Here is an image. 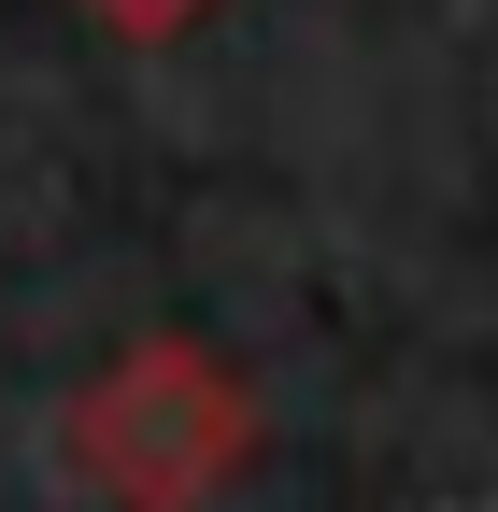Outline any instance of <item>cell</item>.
Masks as SVG:
<instances>
[{
	"label": "cell",
	"mask_w": 498,
	"mask_h": 512,
	"mask_svg": "<svg viewBox=\"0 0 498 512\" xmlns=\"http://www.w3.org/2000/svg\"><path fill=\"white\" fill-rule=\"evenodd\" d=\"M57 470L100 512H214L257 470V399L214 342H129L57 413Z\"/></svg>",
	"instance_id": "6da1fadb"
},
{
	"label": "cell",
	"mask_w": 498,
	"mask_h": 512,
	"mask_svg": "<svg viewBox=\"0 0 498 512\" xmlns=\"http://www.w3.org/2000/svg\"><path fill=\"white\" fill-rule=\"evenodd\" d=\"M86 15H100L114 43H171L185 15H214V0H86Z\"/></svg>",
	"instance_id": "7a4b0ae2"
}]
</instances>
